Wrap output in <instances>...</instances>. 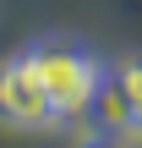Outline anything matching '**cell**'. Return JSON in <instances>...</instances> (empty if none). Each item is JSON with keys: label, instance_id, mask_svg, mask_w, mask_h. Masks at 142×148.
<instances>
[{"label": "cell", "instance_id": "7a4b0ae2", "mask_svg": "<svg viewBox=\"0 0 142 148\" xmlns=\"http://www.w3.org/2000/svg\"><path fill=\"white\" fill-rule=\"evenodd\" d=\"M0 115H5L11 126H22V132H44V126L60 121L55 104L44 99V88H38V77H33V66H27V55H16V60L0 66Z\"/></svg>", "mask_w": 142, "mask_h": 148}, {"label": "cell", "instance_id": "277c9868", "mask_svg": "<svg viewBox=\"0 0 142 148\" xmlns=\"http://www.w3.org/2000/svg\"><path fill=\"white\" fill-rule=\"evenodd\" d=\"M115 82H120V93L131 99V110L142 115V60H126V66L115 71Z\"/></svg>", "mask_w": 142, "mask_h": 148}, {"label": "cell", "instance_id": "8992f818", "mask_svg": "<svg viewBox=\"0 0 142 148\" xmlns=\"http://www.w3.org/2000/svg\"><path fill=\"white\" fill-rule=\"evenodd\" d=\"M131 137H137V143H142V115H137V126H131Z\"/></svg>", "mask_w": 142, "mask_h": 148}, {"label": "cell", "instance_id": "5b68a950", "mask_svg": "<svg viewBox=\"0 0 142 148\" xmlns=\"http://www.w3.org/2000/svg\"><path fill=\"white\" fill-rule=\"evenodd\" d=\"M82 148H142L131 132H99V137H88Z\"/></svg>", "mask_w": 142, "mask_h": 148}, {"label": "cell", "instance_id": "3957f363", "mask_svg": "<svg viewBox=\"0 0 142 148\" xmlns=\"http://www.w3.org/2000/svg\"><path fill=\"white\" fill-rule=\"evenodd\" d=\"M93 115H99V132H131L137 126V110H131V99L120 93V82L115 77H104L99 82V93H93V104H88Z\"/></svg>", "mask_w": 142, "mask_h": 148}, {"label": "cell", "instance_id": "6da1fadb", "mask_svg": "<svg viewBox=\"0 0 142 148\" xmlns=\"http://www.w3.org/2000/svg\"><path fill=\"white\" fill-rule=\"evenodd\" d=\"M27 66H33V77H38L44 99L55 104V115H88V104H93V93H99V82H104V66H99L88 49L66 44V38L33 44V49H27Z\"/></svg>", "mask_w": 142, "mask_h": 148}]
</instances>
